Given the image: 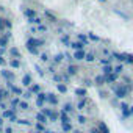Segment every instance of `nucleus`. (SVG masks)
Masks as SVG:
<instances>
[{
  "mask_svg": "<svg viewBox=\"0 0 133 133\" xmlns=\"http://www.w3.org/2000/svg\"><path fill=\"white\" fill-rule=\"evenodd\" d=\"M75 92H77L80 97H85V96H86V91H85V89H77Z\"/></svg>",
  "mask_w": 133,
  "mask_h": 133,
  "instance_id": "nucleus-16",
  "label": "nucleus"
},
{
  "mask_svg": "<svg viewBox=\"0 0 133 133\" xmlns=\"http://www.w3.org/2000/svg\"><path fill=\"white\" fill-rule=\"evenodd\" d=\"M130 113H131V116H133V107H130Z\"/></svg>",
  "mask_w": 133,
  "mask_h": 133,
  "instance_id": "nucleus-24",
  "label": "nucleus"
},
{
  "mask_svg": "<svg viewBox=\"0 0 133 133\" xmlns=\"http://www.w3.org/2000/svg\"><path fill=\"white\" fill-rule=\"evenodd\" d=\"M63 133H64V131H63Z\"/></svg>",
  "mask_w": 133,
  "mask_h": 133,
  "instance_id": "nucleus-28",
  "label": "nucleus"
},
{
  "mask_svg": "<svg viewBox=\"0 0 133 133\" xmlns=\"http://www.w3.org/2000/svg\"><path fill=\"white\" fill-rule=\"evenodd\" d=\"M21 125H27V127H30V125H33L31 122H28V121H25V119H21V121H17Z\"/></svg>",
  "mask_w": 133,
  "mask_h": 133,
  "instance_id": "nucleus-12",
  "label": "nucleus"
},
{
  "mask_svg": "<svg viewBox=\"0 0 133 133\" xmlns=\"http://www.w3.org/2000/svg\"><path fill=\"white\" fill-rule=\"evenodd\" d=\"M13 133H14V131H13Z\"/></svg>",
  "mask_w": 133,
  "mask_h": 133,
  "instance_id": "nucleus-27",
  "label": "nucleus"
},
{
  "mask_svg": "<svg viewBox=\"0 0 133 133\" xmlns=\"http://www.w3.org/2000/svg\"><path fill=\"white\" fill-rule=\"evenodd\" d=\"M58 116L61 117V124H68V122H71V116L66 113L64 110H63V111H59V113H58Z\"/></svg>",
  "mask_w": 133,
  "mask_h": 133,
  "instance_id": "nucleus-3",
  "label": "nucleus"
},
{
  "mask_svg": "<svg viewBox=\"0 0 133 133\" xmlns=\"http://www.w3.org/2000/svg\"><path fill=\"white\" fill-rule=\"evenodd\" d=\"M11 66L13 68H19V61H11Z\"/></svg>",
  "mask_w": 133,
  "mask_h": 133,
  "instance_id": "nucleus-20",
  "label": "nucleus"
},
{
  "mask_svg": "<svg viewBox=\"0 0 133 133\" xmlns=\"http://www.w3.org/2000/svg\"><path fill=\"white\" fill-rule=\"evenodd\" d=\"M88 102H89V99H83V100H80V102L77 103V108H78V110H85Z\"/></svg>",
  "mask_w": 133,
  "mask_h": 133,
  "instance_id": "nucleus-9",
  "label": "nucleus"
},
{
  "mask_svg": "<svg viewBox=\"0 0 133 133\" xmlns=\"http://www.w3.org/2000/svg\"><path fill=\"white\" fill-rule=\"evenodd\" d=\"M45 102H50L52 105H58V99H56V97H55L53 94H49V96H47V100H45Z\"/></svg>",
  "mask_w": 133,
  "mask_h": 133,
  "instance_id": "nucleus-8",
  "label": "nucleus"
},
{
  "mask_svg": "<svg viewBox=\"0 0 133 133\" xmlns=\"http://www.w3.org/2000/svg\"><path fill=\"white\" fill-rule=\"evenodd\" d=\"M128 88H125V86H117L116 89H114V92H116V97L117 99H124V97H127V94H128Z\"/></svg>",
  "mask_w": 133,
  "mask_h": 133,
  "instance_id": "nucleus-2",
  "label": "nucleus"
},
{
  "mask_svg": "<svg viewBox=\"0 0 133 133\" xmlns=\"http://www.w3.org/2000/svg\"><path fill=\"white\" fill-rule=\"evenodd\" d=\"M61 127H63V131H64V133L72 131V124H71V122H68V124H61Z\"/></svg>",
  "mask_w": 133,
  "mask_h": 133,
  "instance_id": "nucleus-7",
  "label": "nucleus"
},
{
  "mask_svg": "<svg viewBox=\"0 0 133 133\" xmlns=\"http://www.w3.org/2000/svg\"><path fill=\"white\" fill-rule=\"evenodd\" d=\"M30 82H31L30 75H25V77H24V85H30Z\"/></svg>",
  "mask_w": 133,
  "mask_h": 133,
  "instance_id": "nucleus-17",
  "label": "nucleus"
},
{
  "mask_svg": "<svg viewBox=\"0 0 133 133\" xmlns=\"http://www.w3.org/2000/svg\"><path fill=\"white\" fill-rule=\"evenodd\" d=\"M44 133H55V131H52V130H45Z\"/></svg>",
  "mask_w": 133,
  "mask_h": 133,
  "instance_id": "nucleus-23",
  "label": "nucleus"
},
{
  "mask_svg": "<svg viewBox=\"0 0 133 133\" xmlns=\"http://www.w3.org/2000/svg\"><path fill=\"white\" fill-rule=\"evenodd\" d=\"M103 82H105V78H103V77H97V78H96V83H97L99 86H100V85H103Z\"/></svg>",
  "mask_w": 133,
  "mask_h": 133,
  "instance_id": "nucleus-14",
  "label": "nucleus"
},
{
  "mask_svg": "<svg viewBox=\"0 0 133 133\" xmlns=\"http://www.w3.org/2000/svg\"><path fill=\"white\" fill-rule=\"evenodd\" d=\"M47 121H49V119H47L41 111H39V113H36V122H39V124H44V125H45V124H47Z\"/></svg>",
  "mask_w": 133,
  "mask_h": 133,
  "instance_id": "nucleus-5",
  "label": "nucleus"
},
{
  "mask_svg": "<svg viewBox=\"0 0 133 133\" xmlns=\"http://www.w3.org/2000/svg\"><path fill=\"white\" fill-rule=\"evenodd\" d=\"M78 122H80V124H85V122H86V117H85V116H78Z\"/></svg>",
  "mask_w": 133,
  "mask_h": 133,
  "instance_id": "nucleus-19",
  "label": "nucleus"
},
{
  "mask_svg": "<svg viewBox=\"0 0 133 133\" xmlns=\"http://www.w3.org/2000/svg\"><path fill=\"white\" fill-rule=\"evenodd\" d=\"M0 133H5V128L3 127H0Z\"/></svg>",
  "mask_w": 133,
  "mask_h": 133,
  "instance_id": "nucleus-22",
  "label": "nucleus"
},
{
  "mask_svg": "<svg viewBox=\"0 0 133 133\" xmlns=\"http://www.w3.org/2000/svg\"><path fill=\"white\" fill-rule=\"evenodd\" d=\"M3 125H5V119L0 116V127H3Z\"/></svg>",
  "mask_w": 133,
  "mask_h": 133,
  "instance_id": "nucleus-21",
  "label": "nucleus"
},
{
  "mask_svg": "<svg viewBox=\"0 0 133 133\" xmlns=\"http://www.w3.org/2000/svg\"><path fill=\"white\" fill-rule=\"evenodd\" d=\"M72 133H83V131H80V130H75V131H72Z\"/></svg>",
  "mask_w": 133,
  "mask_h": 133,
  "instance_id": "nucleus-26",
  "label": "nucleus"
},
{
  "mask_svg": "<svg viewBox=\"0 0 133 133\" xmlns=\"http://www.w3.org/2000/svg\"><path fill=\"white\" fill-rule=\"evenodd\" d=\"M39 89H41V88H39L38 85H35V86H31V89H30V91H31V92H36V94H39Z\"/></svg>",
  "mask_w": 133,
  "mask_h": 133,
  "instance_id": "nucleus-15",
  "label": "nucleus"
},
{
  "mask_svg": "<svg viewBox=\"0 0 133 133\" xmlns=\"http://www.w3.org/2000/svg\"><path fill=\"white\" fill-rule=\"evenodd\" d=\"M33 127H35V130H38V131H42V133L47 130V128H45V125H44V124H39V122H35V124H33Z\"/></svg>",
  "mask_w": 133,
  "mask_h": 133,
  "instance_id": "nucleus-6",
  "label": "nucleus"
},
{
  "mask_svg": "<svg viewBox=\"0 0 133 133\" xmlns=\"http://www.w3.org/2000/svg\"><path fill=\"white\" fill-rule=\"evenodd\" d=\"M58 91H59V92H66L68 89H66V86H64V85H58Z\"/></svg>",
  "mask_w": 133,
  "mask_h": 133,
  "instance_id": "nucleus-18",
  "label": "nucleus"
},
{
  "mask_svg": "<svg viewBox=\"0 0 133 133\" xmlns=\"http://www.w3.org/2000/svg\"><path fill=\"white\" fill-rule=\"evenodd\" d=\"M31 133H42V131H38V130H33Z\"/></svg>",
  "mask_w": 133,
  "mask_h": 133,
  "instance_id": "nucleus-25",
  "label": "nucleus"
},
{
  "mask_svg": "<svg viewBox=\"0 0 133 133\" xmlns=\"http://www.w3.org/2000/svg\"><path fill=\"white\" fill-rule=\"evenodd\" d=\"M96 127H97V128H99V131H100V133H110V128H108V127H107V124H105V122H103V121H99V122H97V125H96Z\"/></svg>",
  "mask_w": 133,
  "mask_h": 133,
  "instance_id": "nucleus-4",
  "label": "nucleus"
},
{
  "mask_svg": "<svg viewBox=\"0 0 133 133\" xmlns=\"http://www.w3.org/2000/svg\"><path fill=\"white\" fill-rule=\"evenodd\" d=\"M17 108H21V110H24V111H25V110H28V108H30V105H28V102H25V100H21Z\"/></svg>",
  "mask_w": 133,
  "mask_h": 133,
  "instance_id": "nucleus-10",
  "label": "nucleus"
},
{
  "mask_svg": "<svg viewBox=\"0 0 133 133\" xmlns=\"http://www.w3.org/2000/svg\"><path fill=\"white\" fill-rule=\"evenodd\" d=\"M75 58H77V59L85 58V52H77V53H75Z\"/></svg>",
  "mask_w": 133,
  "mask_h": 133,
  "instance_id": "nucleus-13",
  "label": "nucleus"
},
{
  "mask_svg": "<svg viewBox=\"0 0 133 133\" xmlns=\"http://www.w3.org/2000/svg\"><path fill=\"white\" fill-rule=\"evenodd\" d=\"M2 116L5 121L8 119L10 122H17V116H16V110H13V108H8V110H3L2 111Z\"/></svg>",
  "mask_w": 133,
  "mask_h": 133,
  "instance_id": "nucleus-1",
  "label": "nucleus"
},
{
  "mask_svg": "<svg viewBox=\"0 0 133 133\" xmlns=\"http://www.w3.org/2000/svg\"><path fill=\"white\" fill-rule=\"evenodd\" d=\"M64 111L68 113V114L74 113V107H72V103H66V105H64Z\"/></svg>",
  "mask_w": 133,
  "mask_h": 133,
  "instance_id": "nucleus-11",
  "label": "nucleus"
}]
</instances>
